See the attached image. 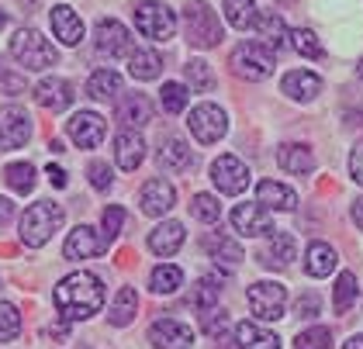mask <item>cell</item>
I'll return each instance as SVG.
<instances>
[{
	"label": "cell",
	"mask_w": 363,
	"mask_h": 349,
	"mask_svg": "<svg viewBox=\"0 0 363 349\" xmlns=\"http://www.w3.org/2000/svg\"><path fill=\"white\" fill-rule=\"evenodd\" d=\"M52 301H56L62 322H86L90 315H97L104 308V284L94 273L77 270V273L62 277L56 284Z\"/></svg>",
	"instance_id": "cell-1"
},
{
	"label": "cell",
	"mask_w": 363,
	"mask_h": 349,
	"mask_svg": "<svg viewBox=\"0 0 363 349\" xmlns=\"http://www.w3.org/2000/svg\"><path fill=\"white\" fill-rule=\"evenodd\" d=\"M62 221H66V211L59 204H52V201H35L28 211L21 215V242L28 249H38V245H45L62 228Z\"/></svg>",
	"instance_id": "cell-2"
},
{
	"label": "cell",
	"mask_w": 363,
	"mask_h": 349,
	"mask_svg": "<svg viewBox=\"0 0 363 349\" xmlns=\"http://www.w3.org/2000/svg\"><path fill=\"white\" fill-rule=\"evenodd\" d=\"M11 55H14L21 66H28V70H49V66L59 62L56 45H52L42 31H35V28L14 31V38H11Z\"/></svg>",
	"instance_id": "cell-3"
},
{
	"label": "cell",
	"mask_w": 363,
	"mask_h": 349,
	"mask_svg": "<svg viewBox=\"0 0 363 349\" xmlns=\"http://www.w3.org/2000/svg\"><path fill=\"white\" fill-rule=\"evenodd\" d=\"M184 31H187V42L197 49H215L222 42V21L218 14L204 4V0H191L187 11H184Z\"/></svg>",
	"instance_id": "cell-4"
},
{
	"label": "cell",
	"mask_w": 363,
	"mask_h": 349,
	"mask_svg": "<svg viewBox=\"0 0 363 349\" xmlns=\"http://www.w3.org/2000/svg\"><path fill=\"white\" fill-rule=\"evenodd\" d=\"M228 66H232V73L235 77H242V80H267L270 73H274V52L263 45V42H242L232 59H228Z\"/></svg>",
	"instance_id": "cell-5"
},
{
	"label": "cell",
	"mask_w": 363,
	"mask_h": 349,
	"mask_svg": "<svg viewBox=\"0 0 363 349\" xmlns=\"http://www.w3.org/2000/svg\"><path fill=\"white\" fill-rule=\"evenodd\" d=\"M246 301H250V311L259 322H277L287 311V287L277 280H259L246 291Z\"/></svg>",
	"instance_id": "cell-6"
},
{
	"label": "cell",
	"mask_w": 363,
	"mask_h": 349,
	"mask_svg": "<svg viewBox=\"0 0 363 349\" xmlns=\"http://www.w3.org/2000/svg\"><path fill=\"white\" fill-rule=\"evenodd\" d=\"M135 28L152 42H169L177 35V14L160 0H142L135 7Z\"/></svg>",
	"instance_id": "cell-7"
},
{
	"label": "cell",
	"mask_w": 363,
	"mask_h": 349,
	"mask_svg": "<svg viewBox=\"0 0 363 349\" xmlns=\"http://www.w3.org/2000/svg\"><path fill=\"white\" fill-rule=\"evenodd\" d=\"M187 128L201 145H211L228 132V118H225V111L218 104H197L191 111V118H187Z\"/></svg>",
	"instance_id": "cell-8"
},
{
	"label": "cell",
	"mask_w": 363,
	"mask_h": 349,
	"mask_svg": "<svg viewBox=\"0 0 363 349\" xmlns=\"http://www.w3.org/2000/svg\"><path fill=\"white\" fill-rule=\"evenodd\" d=\"M211 180H215V187L222 190V194H242V190L250 187V166L239 160V156L225 153V156H218V160L211 162Z\"/></svg>",
	"instance_id": "cell-9"
},
{
	"label": "cell",
	"mask_w": 363,
	"mask_h": 349,
	"mask_svg": "<svg viewBox=\"0 0 363 349\" xmlns=\"http://www.w3.org/2000/svg\"><path fill=\"white\" fill-rule=\"evenodd\" d=\"M108 245H111V239H108V236H97V228L77 225V228L69 232L66 245H62V256H66V260H94V256H104Z\"/></svg>",
	"instance_id": "cell-10"
},
{
	"label": "cell",
	"mask_w": 363,
	"mask_h": 349,
	"mask_svg": "<svg viewBox=\"0 0 363 349\" xmlns=\"http://www.w3.org/2000/svg\"><path fill=\"white\" fill-rule=\"evenodd\" d=\"M31 138V118L18 104L0 108V149H21Z\"/></svg>",
	"instance_id": "cell-11"
},
{
	"label": "cell",
	"mask_w": 363,
	"mask_h": 349,
	"mask_svg": "<svg viewBox=\"0 0 363 349\" xmlns=\"http://www.w3.org/2000/svg\"><path fill=\"white\" fill-rule=\"evenodd\" d=\"M66 132L80 149H97L104 142V135H108V121L101 114H94V111H80V114H73L66 121Z\"/></svg>",
	"instance_id": "cell-12"
},
{
	"label": "cell",
	"mask_w": 363,
	"mask_h": 349,
	"mask_svg": "<svg viewBox=\"0 0 363 349\" xmlns=\"http://www.w3.org/2000/svg\"><path fill=\"white\" fill-rule=\"evenodd\" d=\"M149 343L156 349H191L194 346V328L180 318H160L149 328Z\"/></svg>",
	"instance_id": "cell-13"
},
{
	"label": "cell",
	"mask_w": 363,
	"mask_h": 349,
	"mask_svg": "<svg viewBox=\"0 0 363 349\" xmlns=\"http://www.w3.org/2000/svg\"><path fill=\"white\" fill-rule=\"evenodd\" d=\"M139 204L145 215L160 218V215H169V208L177 204V190H173V184L169 180H163V177H152V180H145L139 190Z\"/></svg>",
	"instance_id": "cell-14"
},
{
	"label": "cell",
	"mask_w": 363,
	"mask_h": 349,
	"mask_svg": "<svg viewBox=\"0 0 363 349\" xmlns=\"http://www.w3.org/2000/svg\"><path fill=\"white\" fill-rule=\"evenodd\" d=\"M97 52L101 55H128L132 52V38H128V28L114 18H101L97 21Z\"/></svg>",
	"instance_id": "cell-15"
},
{
	"label": "cell",
	"mask_w": 363,
	"mask_h": 349,
	"mask_svg": "<svg viewBox=\"0 0 363 349\" xmlns=\"http://www.w3.org/2000/svg\"><path fill=\"white\" fill-rule=\"evenodd\" d=\"M232 228L239 232V236H267V232H274V221L267 215V208L263 204H239L235 211H232Z\"/></svg>",
	"instance_id": "cell-16"
},
{
	"label": "cell",
	"mask_w": 363,
	"mask_h": 349,
	"mask_svg": "<svg viewBox=\"0 0 363 349\" xmlns=\"http://www.w3.org/2000/svg\"><path fill=\"white\" fill-rule=\"evenodd\" d=\"M294 256H298V242L291 232H270V242H267V249L259 253V263L267 270H287L294 263Z\"/></svg>",
	"instance_id": "cell-17"
},
{
	"label": "cell",
	"mask_w": 363,
	"mask_h": 349,
	"mask_svg": "<svg viewBox=\"0 0 363 349\" xmlns=\"http://www.w3.org/2000/svg\"><path fill=\"white\" fill-rule=\"evenodd\" d=\"M49 21H52V31H56V38L62 45H80L84 42V21L69 4H56L49 11Z\"/></svg>",
	"instance_id": "cell-18"
},
{
	"label": "cell",
	"mask_w": 363,
	"mask_h": 349,
	"mask_svg": "<svg viewBox=\"0 0 363 349\" xmlns=\"http://www.w3.org/2000/svg\"><path fill=\"white\" fill-rule=\"evenodd\" d=\"M35 101H38V108L45 111H66L73 104V87L62 77H45L35 87Z\"/></svg>",
	"instance_id": "cell-19"
},
{
	"label": "cell",
	"mask_w": 363,
	"mask_h": 349,
	"mask_svg": "<svg viewBox=\"0 0 363 349\" xmlns=\"http://www.w3.org/2000/svg\"><path fill=\"white\" fill-rule=\"evenodd\" d=\"M191 162H194L191 145L180 135H163V142H160V166L167 173H184V170H191Z\"/></svg>",
	"instance_id": "cell-20"
},
{
	"label": "cell",
	"mask_w": 363,
	"mask_h": 349,
	"mask_svg": "<svg viewBox=\"0 0 363 349\" xmlns=\"http://www.w3.org/2000/svg\"><path fill=\"white\" fill-rule=\"evenodd\" d=\"M187 239V232H184V225L180 221H163V225H156L152 232H149V249L156 253V256H177L180 253V245Z\"/></svg>",
	"instance_id": "cell-21"
},
{
	"label": "cell",
	"mask_w": 363,
	"mask_h": 349,
	"mask_svg": "<svg viewBox=\"0 0 363 349\" xmlns=\"http://www.w3.org/2000/svg\"><path fill=\"white\" fill-rule=\"evenodd\" d=\"M142 160H145V142H142V135H135V132L114 135V162H118L125 173L139 170Z\"/></svg>",
	"instance_id": "cell-22"
},
{
	"label": "cell",
	"mask_w": 363,
	"mask_h": 349,
	"mask_svg": "<svg viewBox=\"0 0 363 349\" xmlns=\"http://www.w3.org/2000/svg\"><path fill=\"white\" fill-rule=\"evenodd\" d=\"M118 121L128 128H145L152 121V104L145 94H125L118 97Z\"/></svg>",
	"instance_id": "cell-23"
},
{
	"label": "cell",
	"mask_w": 363,
	"mask_h": 349,
	"mask_svg": "<svg viewBox=\"0 0 363 349\" xmlns=\"http://www.w3.org/2000/svg\"><path fill=\"white\" fill-rule=\"evenodd\" d=\"M252 28L259 31V38H263V45H267L270 52H277V49H284V45L291 42V31L284 28V18H280L277 11H259Z\"/></svg>",
	"instance_id": "cell-24"
},
{
	"label": "cell",
	"mask_w": 363,
	"mask_h": 349,
	"mask_svg": "<svg viewBox=\"0 0 363 349\" xmlns=\"http://www.w3.org/2000/svg\"><path fill=\"white\" fill-rule=\"evenodd\" d=\"M256 201L263 208H270V211H294L298 208V194L291 187H284V184H277V180H259Z\"/></svg>",
	"instance_id": "cell-25"
},
{
	"label": "cell",
	"mask_w": 363,
	"mask_h": 349,
	"mask_svg": "<svg viewBox=\"0 0 363 349\" xmlns=\"http://www.w3.org/2000/svg\"><path fill=\"white\" fill-rule=\"evenodd\" d=\"M277 162H280V170H287L294 177H308L315 170V153L308 145H301V142H287V145L277 149Z\"/></svg>",
	"instance_id": "cell-26"
},
{
	"label": "cell",
	"mask_w": 363,
	"mask_h": 349,
	"mask_svg": "<svg viewBox=\"0 0 363 349\" xmlns=\"http://www.w3.org/2000/svg\"><path fill=\"white\" fill-rule=\"evenodd\" d=\"M204 253L215 260V263H228V267H239L242 263V245L225 236V232H208L204 236Z\"/></svg>",
	"instance_id": "cell-27"
},
{
	"label": "cell",
	"mask_w": 363,
	"mask_h": 349,
	"mask_svg": "<svg viewBox=\"0 0 363 349\" xmlns=\"http://www.w3.org/2000/svg\"><path fill=\"white\" fill-rule=\"evenodd\" d=\"M280 90H284L287 97H294V101H315L318 90H322V80H318L315 73H308V70H294V73L284 77Z\"/></svg>",
	"instance_id": "cell-28"
},
{
	"label": "cell",
	"mask_w": 363,
	"mask_h": 349,
	"mask_svg": "<svg viewBox=\"0 0 363 349\" xmlns=\"http://www.w3.org/2000/svg\"><path fill=\"white\" fill-rule=\"evenodd\" d=\"M339 263V256H335V249L329 242H311L305 253V270L308 277H329Z\"/></svg>",
	"instance_id": "cell-29"
},
{
	"label": "cell",
	"mask_w": 363,
	"mask_h": 349,
	"mask_svg": "<svg viewBox=\"0 0 363 349\" xmlns=\"http://www.w3.org/2000/svg\"><path fill=\"white\" fill-rule=\"evenodd\" d=\"M235 343L239 349H280V339L274 332L259 328L256 322H239L235 325Z\"/></svg>",
	"instance_id": "cell-30"
},
{
	"label": "cell",
	"mask_w": 363,
	"mask_h": 349,
	"mask_svg": "<svg viewBox=\"0 0 363 349\" xmlns=\"http://www.w3.org/2000/svg\"><path fill=\"white\" fill-rule=\"evenodd\" d=\"M135 315H139V294H135V287H121L111 301V315H108V318H111V325L125 328Z\"/></svg>",
	"instance_id": "cell-31"
},
{
	"label": "cell",
	"mask_w": 363,
	"mask_h": 349,
	"mask_svg": "<svg viewBox=\"0 0 363 349\" xmlns=\"http://www.w3.org/2000/svg\"><path fill=\"white\" fill-rule=\"evenodd\" d=\"M86 94L94 101H114L121 94V77L114 70H97L90 80H86Z\"/></svg>",
	"instance_id": "cell-32"
},
{
	"label": "cell",
	"mask_w": 363,
	"mask_h": 349,
	"mask_svg": "<svg viewBox=\"0 0 363 349\" xmlns=\"http://www.w3.org/2000/svg\"><path fill=\"white\" fill-rule=\"evenodd\" d=\"M180 284H184V270L173 267V263L156 267L152 270V277H149V291H152V294H177Z\"/></svg>",
	"instance_id": "cell-33"
},
{
	"label": "cell",
	"mask_w": 363,
	"mask_h": 349,
	"mask_svg": "<svg viewBox=\"0 0 363 349\" xmlns=\"http://www.w3.org/2000/svg\"><path fill=\"white\" fill-rule=\"evenodd\" d=\"M222 280L218 277H201L194 284V294H191V304H194L197 311H211V308H218V301H222V287H218Z\"/></svg>",
	"instance_id": "cell-34"
},
{
	"label": "cell",
	"mask_w": 363,
	"mask_h": 349,
	"mask_svg": "<svg viewBox=\"0 0 363 349\" xmlns=\"http://www.w3.org/2000/svg\"><path fill=\"white\" fill-rule=\"evenodd\" d=\"M357 297H360V287H357V277L346 270V273H339V280H335V294H333V308L335 315H346L353 304H357Z\"/></svg>",
	"instance_id": "cell-35"
},
{
	"label": "cell",
	"mask_w": 363,
	"mask_h": 349,
	"mask_svg": "<svg viewBox=\"0 0 363 349\" xmlns=\"http://www.w3.org/2000/svg\"><path fill=\"white\" fill-rule=\"evenodd\" d=\"M160 70H163L160 52H152V49H139V52H132L128 73H132L135 80H156V77H160Z\"/></svg>",
	"instance_id": "cell-36"
},
{
	"label": "cell",
	"mask_w": 363,
	"mask_h": 349,
	"mask_svg": "<svg viewBox=\"0 0 363 349\" xmlns=\"http://www.w3.org/2000/svg\"><path fill=\"white\" fill-rule=\"evenodd\" d=\"M256 4L252 0H225V18H228V25L239 28V31H246V28L256 25Z\"/></svg>",
	"instance_id": "cell-37"
},
{
	"label": "cell",
	"mask_w": 363,
	"mask_h": 349,
	"mask_svg": "<svg viewBox=\"0 0 363 349\" xmlns=\"http://www.w3.org/2000/svg\"><path fill=\"white\" fill-rule=\"evenodd\" d=\"M184 77H187V87H191L194 94H208V90L215 87V73H211V66H208L204 59H191V62L184 66Z\"/></svg>",
	"instance_id": "cell-38"
},
{
	"label": "cell",
	"mask_w": 363,
	"mask_h": 349,
	"mask_svg": "<svg viewBox=\"0 0 363 349\" xmlns=\"http://www.w3.org/2000/svg\"><path fill=\"white\" fill-rule=\"evenodd\" d=\"M4 180H7V187L18 190V194H31L35 190V166L31 162H11L4 170Z\"/></svg>",
	"instance_id": "cell-39"
},
{
	"label": "cell",
	"mask_w": 363,
	"mask_h": 349,
	"mask_svg": "<svg viewBox=\"0 0 363 349\" xmlns=\"http://www.w3.org/2000/svg\"><path fill=\"white\" fill-rule=\"evenodd\" d=\"M187 101H191V94H187V87L184 83H163V90H160V104L167 114H180V111L187 108Z\"/></svg>",
	"instance_id": "cell-40"
},
{
	"label": "cell",
	"mask_w": 363,
	"mask_h": 349,
	"mask_svg": "<svg viewBox=\"0 0 363 349\" xmlns=\"http://www.w3.org/2000/svg\"><path fill=\"white\" fill-rule=\"evenodd\" d=\"M291 49L298 55H308V59H322V42H318L315 31H308V28H294V31H291Z\"/></svg>",
	"instance_id": "cell-41"
},
{
	"label": "cell",
	"mask_w": 363,
	"mask_h": 349,
	"mask_svg": "<svg viewBox=\"0 0 363 349\" xmlns=\"http://www.w3.org/2000/svg\"><path fill=\"white\" fill-rule=\"evenodd\" d=\"M18 332H21V311L11 301H0V343L18 339Z\"/></svg>",
	"instance_id": "cell-42"
},
{
	"label": "cell",
	"mask_w": 363,
	"mask_h": 349,
	"mask_svg": "<svg viewBox=\"0 0 363 349\" xmlns=\"http://www.w3.org/2000/svg\"><path fill=\"white\" fill-rule=\"evenodd\" d=\"M191 215H194L197 221H208V225H211V221L222 218V204H218L211 194H194V197H191Z\"/></svg>",
	"instance_id": "cell-43"
},
{
	"label": "cell",
	"mask_w": 363,
	"mask_h": 349,
	"mask_svg": "<svg viewBox=\"0 0 363 349\" xmlns=\"http://www.w3.org/2000/svg\"><path fill=\"white\" fill-rule=\"evenodd\" d=\"M329 343H333V332L322 328V325H315V328H305L294 339V349H329Z\"/></svg>",
	"instance_id": "cell-44"
},
{
	"label": "cell",
	"mask_w": 363,
	"mask_h": 349,
	"mask_svg": "<svg viewBox=\"0 0 363 349\" xmlns=\"http://www.w3.org/2000/svg\"><path fill=\"white\" fill-rule=\"evenodd\" d=\"M225 325H228V315H225L222 308H211V311H201V328H204V336H211V339H218L225 332Z\"/></svg>",
	"instance_id": "cell-45"
},
{
	"label": "cell",
	"mask_w": 363,
	"mask_h": 349,
	"mask_svg": "<svg viewBox=\"0 0 363 349\" xmlns=\"http://www.w3.org/2000/svg\"><path fill=\"white\" fill-rule=\"evenodd\" d=\"M25 77H18V73H11V70H4L0 66V94H11V97H18V94H25Z\"/></svg>",
	"instance_id": "cell-46"
},
{
	"label": "cell",
	"mask_w": 363,
	"mask_h": 349,
	"mask_svg": "<svg viewBox=\"0 0 363 349\" xmlns=\"http://www.w3.org/2000/svg\"><path fill=\"white\" fill-rule=\"evenodd\" d=\"M121 225H125V211H121L118 204H111V208L104 211V236H108V239H114V236L121 232Z\"/></svg>",
	"instance_id": "cell-47"
},
{
	"label": "cell",
	"mask_w": 363,
	"mask_h": 349,
	"mask_svg": "<svg viewBox=\"0 0 363 349\" xmlns=\"http://www.w3.org/2000/svg\"><path fill=\"white\" fill-rule=\"evenodd\" d=\"M90 184L97 190L111 187V166H108V162H90Z\"/></svg>",
	"instance_id": "cell-48"
},
{
	"label": "cell",
	"mask_w": 363,
	"mask_h": 349,
	"mask_svg": "<svg viewBox=\"0 0 363 349\" xmlns=\"http://www.w3.org/2000/svg\"><path fill=\"white\" fill-rule=\"evenodd\" d=\"M322 311V301L318 294H301L298 297V318H315Z\"/></svg>",
	"instance_id": "cell-49"
},
{
	"label": "cell",
	"mask_w": 363,
	"mask_h": 349,
	"mask_svg": "<svg viewBox=\"0 0 363 349\" xmlns=\"http://www.w3.org/2000/svg\"><path fill=\"white\" fill-rule=\"evenodd\" d=\"M350 173H353V180L363 187V138L353 145V153H350Z\"/></svg>",
	"instance_id": "cell-50"
},
{
	"label": "cell",
	"mask_w": 363,
	"mask_h": 349,
	"mask_svg": "<svg viewBox=\"0 0 363 349\" xmlns=\"http://www.w3.org/2000/svg\"><path fill=\"white\" fill-rule=\"evenodd\" d=\"M11 218H14V201L11 197H0V232L11 225Z\"/></svg>",
	"instance_id": "cell-51"
},
{
	"label": "cell",
	"mask_w": 363,
	"mask_h": 349,
	"mask_svg": "<svg viewBox=\"0 0 363 349\" xmlns=\"http://www.w3.org/2000/svg\"><path fill=\"white\" fill-rule=\"evenodd\" d=\"M45 177H49V184H52V187H66V170L49 166V170H45Z\"/></svg>",
	"instance_id": "cell-52"
},
{
	"label": "cell",
	"mask_w": 363,
	"mask_h": 349,
	"mask_svg": "<svg viewBox=\"0 0 363 349\" xmlns=\"http://www.w3.org/2000/svg\"><path fill=\"white\" fill-rule=\"evenodd\" d=\"M350 215H353V221H357V228H363V197L353 201V211H350Z\"/></svg>",
	"instance_id": "cell-53"
},
{
	"label": "cell",
	"mask_w": 363,
	"mask_h": 349,
	"mask_svg": "<svg viewBox=\"0 0 363 349\" xmlns=\"http://www.w3.org/2000/svg\"><path fill=\"white\" fill-rule=\"evenodd\" d=\"M342 349H363V336H353V339H346V346Z\"/></svg>",
	"instance_id": "cell-54"
},
{
	"label": "cell",
	"mask_w": 363,
	"mask_h": 349,
	"mask_svg": "<svg viewBox=\"0 0 363 349\" xmlns=\"http://www.w3.org/2000/svg\"><path fill=\"white\" fill-rule=\"evenodd\" d=\"M7 25V14H4V11H0V28Z\"/></svg>",
	"instance_id": "cell-55"
},
{
	"label": "cell",
	"mask_w": 363,
	"mask_h": 349,
	"mask_svg": "<svg viewBox=\"0 0 363 349\" xmlns=\"http://www.w3.org/2000/svg\"><path fill=\"white\" fill-rule=\"evenodd\" d=\"M360 77H363V62H360Z\"/></svg>",
	"instance_id": "cell-56"
}]
</instances>
